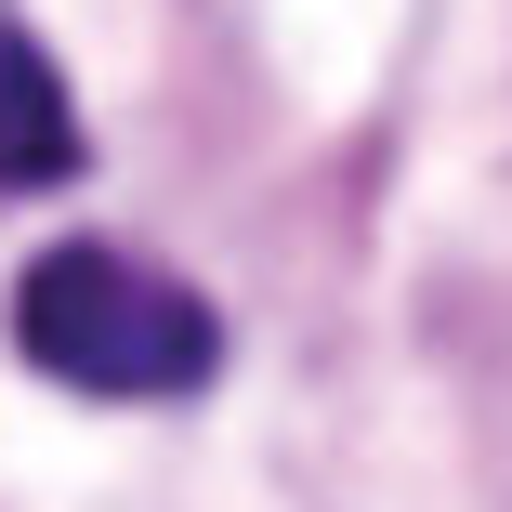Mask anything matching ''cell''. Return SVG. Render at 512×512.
Instances as JSON below:
<instances>
[{"instance_id": "obj_1", "label": "cell", "mask_w": 512, "mask_h": 512, "mask_svg": "<svg viewBox=\"0 0 512 512\" xmlns=\"http://www.w3.org/2000/svg\"><path fill=\"white\" fill-rule=\"evenodd\" d=\"M14 342L66 394H197L211 355H224V329H211L197 289H171L132 250H92V237L79 250H40L14 276Z\"/></svg>"}, {"instance_id": "obj_2", "label": "cell", "mask_w": 512, "mask_h": 512, "mask_svg": "<svg viewBox=\"0 0 512 512\" xmlns=\"http://www.w3.org/2000/svg\"><path fill=\"white\" fill-rule=\"evenodd\" d=\"M79 171V106L27 27H0V197H40Z\"/></svg>"}]
</instances>
